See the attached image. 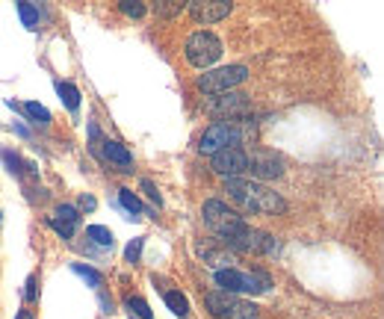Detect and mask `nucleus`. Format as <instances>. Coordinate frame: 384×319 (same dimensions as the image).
Segmentation results:
<instances>
[{"label":"nucleus","mask_w":384,"mask_h":319,"mask_svg":"<svg viewBox=\"0 0 384 319\" xmlns=\"http://www.w3.org/2000/svg\"><path fill=\"white\" fill-rule=\"evenodd\" d=\"M201 216H204V225L213 231L219 240H225V245H231V249H237V251L260 254V251H275L278 249V242L269 234L252 228L237 210H231V207L225 201H219V199L204 201Z\"/></svg>","instance_id":"1"},{"label":"nucleus","mask_w":384,"mask_h":319,"mask_svg":"<svg viewBox=\"0 0 384 319\" xmlns=\"http://www.w3.org/2000/svg\"><path fill=\"white\" fill-rule=\"evenodd\" d=\"M225 192L231 201H237L245 213H266L275 216L287 210V201L281 199L275 189L263 187L257 180H245V178H228L225 180Z\"/></svg>","instance_id":"2"},{"label":"nucleus","mask_w":384,"mask_h":319,"mask_svg":"<svg viewBox=\"0 0 384 319\" xmlns=\"http://www.w3.org/2000/svg\"><path fill=\"white\" fill-rule=\"evenodd\" d=\"M254 133V125L252 121H237V118H225V121H216V125H210L204 130L201 142H198V151L201 154H219L225 148H237L243 145Z\"/></svg>","instance_id":"3"},{"label":"nucleus","mask_w":384,"mask_h":319,"mask_svg":"<svg viewBox=\"0 0 384 319\" xmlns=\"http://www.w3.org/2000/svg\"><path fill=\"white\" fill-rule=\"evenodd\" d=\"M216 287L222 293H266L272 287V278L263 272H240V269H222L216 272Z\"/></svg>","instance_id":"4"},{"label":"nucleus","mask_w":384,"mask_h":319,"mask_svg":"<svg viewBox=\"0 0 384 319\" xmlns=\"http://www.w3.org/2000/svg\"><path fill=\"white\" fill-rule=\"evenodd\" d=\"M204 304L210 316L216 319H257V308L249 302H243L237 296H231V293H222V290H213L204 296Z\"/></svg>","instance_id":"5"},{"label":"nucleus","mask_w":384,"mask_h":319,"mask_svg":"<svg viewBox=\"0 0 384 319\" xmlns=\"http://www.w3.org/2000/svg\"><path fill=\"white\" fill-rule=\"evenodd\" d=\"M183 51H187L190 65L204 71L222 56V42H219V36H213L210 30H198L187 39V47H183Z\"/></svg>","instance_id":"6"},{"label":"nucleus","mask_w":384,"mask_h":319,"mask_svg":"<svg viewBox=\"0 0 384 319\" xmlns=\"http://www.w3.org/2000/svg\"><path fill=\"white\" fill-rule=\"evenodd\" d=\"M245 77H249V68L245 65H225L216 71H204L195 86H198V92H204V95H225L233 86H240Z\"/></svg>","instance_id":"7"},{"label":"nucleus","mask_w":384,"mask_h":319,"mask_svg":"<svg viewBox=\"0 0 384 319\" xmlns=\"http://www.w3.org/2000/svg\"><path fill=\"white\" fill-rule=\"evenodd\" d=\"M245 160H249V169L245 171H252V175L260 180H272V178L284 175V163H281V157H275V151L254 148L252 154H245Z\"/></svg>","instance_id":"8"},{"label":"nucleus","mask_w":384,"mask_h":319,"mask_svg":"<svg viewBox=\"0 0 384 319\" xmlns=\"http://www.w3.org/2000/svg\"><path fill=\"white\" fill-rule=\"evenodd\" d=\"M210 166H213L216 175L222 178H240L245 175V169H249V160H245V151L243 148H225V151H219L210 157Z\"/></svg>","instance_id":"9"},{"label":"nucleus","mask_w":384,"mask_h":319,"mask_svg":"<svg viewBox=\"0 0 384 319\" xmlns=\"http://www.w3.org/2000/svg\"><path fill=\"white\" fill-rule=\"evenodd\" d=\"M190 15L198 24H216V21H225L231 15V3L228 0H190Z\"/></svg>","instance_id":"10"},{"label":"nucleus","mask_w":384,"mask_h":319,"mask_svg":"<svg viewBox=\"0 0 384 319\" xmlns=\"http://www.w3.org/2000/svg\"><path fill=\"white\" fill-rule=\"evenodd\" d=\"M213 113H228V116H240V113H249V101L245 95H237V92H225L219 101L210 104Z\"/></svg>","instance_id":"11"},{"label":"nucleus","mask_w":384,"mask_h":319,"mask_svg":"<svg viewBox=\"0 0 384 319\" xmlns=\"http://www.w3.org/2000/svg\"><path fill=\"white\" fill-rule=\"evenodd\" d=\"M101 145H104V157L109 160V163H116L121 171H130L133 157H130V151L125 148V145L116 142V139H107V142H101Z\"/></svg>","instance_id":"12"},{"label":"nucleus","mask_w":384,"mask_h":319,"mask_svg":"<svg viewBox=\"0 0 384 319\" xmlns=\"http://www.w3.org/2000/svg\"><path fill=\"white\" fill-rule=\"evenodd\" d=\"M166 304H169V311L178 313V316H187V313H190V302H187V296H183V293H178V290H169V293H166Z\"/></svg>","instance_id":"13"},{"label":"nucleus","mask_w":384,"mask_h":319,"mask_svg":"<svg viewBox=\"0 0 384 319\" xmlns=\"http://www.w3.org/2000/svg\"><path fill=\"white\" fill-rule=\"evenodd\" d=\"M86 234H89V240H95L98 245H104V249H113V231L104 228V225H89L86 228Z\"/></svg>","instance_id":"14"},{"label":"nucleus","mask_w":384,"mask_h":319,"mask_svg":"<svg viewBox=\"0 0 384 319\" xmlns=\"http://www.w3.org/2000/svg\"><path fill=\"white\" fill-rule=\"evenodd\" d=\"M56 92H59V98L66 101L68 109H77V107H80V92H77V86L59 80V83H56Z\"/></svg>","instance_id":"15"},{"label":"nucleus","mask_w":384,"mask_h":319,"mask_svg":"<svg viewBox=\"0 0 384 319\" xmlns=\"http://www.w3.org/2000/svg\"><path fill=\"white\" fill-rule=\"evenodd\" d=\"M18 15L24 21V27H30V30L39 27V9H36L33 3H27V0H21L18 3Z\"/></svg>","instance_id":"16"},{"label":"nucleus","mask_w":384,"mask_h":319,"mask_svg":"<svg viewBox=\"0 0 384 319\" xmlns=\"http://www.w3.org/2000/svg\"><path fill=\"white\" fill-rule=\"evenodd\" d=\"M24 113H27L30 118H36V125H42V127L51 125V113H47L42 104H36V101H27V104H24Z\"/></svg>","instance_id":"17"},{"label":"nucleus","mask_w":384,"mask_h":319,"mask_svg":"<svg viewBox=\"0 0 384 319\" xmlns=\"http://www.w3.org/2000/svg\"><path fill=\"white\" fill-rule=\"evenodd\" d=\"M125 308H128L130 316H136V319H151V308H148V302L139 299V296H130V299L125 302Z\"/></svg>","instance_id":"18"},{"label":"nucleus","mask_w":384,"mask_h":319,"mask_svg":"<svg viewBox=\"0 0 384 319\" xmlns=\"http://www.w3.org/2000/svg\"><path fill=\"white\" fill-rule=\"evenodd\" d=\"M71 272H77L80 278H86L92 287H101L104 284V275L98 272V269H92V266H83V263H71Z\"/></svg>","instance_id":"19"},{"label":"nucleus","mask_w":384,"mask_h":319,"mask_svg":"<svg viewBox=\"0 0 384 319\" xmlns=\"http://www.w3.org/2000/svg\"><path fill=\"white\" fill-rule=\"evenodd\" d=\"M201 254L210 260V266H216V272H222V269H231V263H233V257L225 254V251H213V249H207V251H201Z\"/></svg>","instance_id":"20"},{"label":"nucleus","mask_w":384,"mask_h":319,"mask_svg":"<svg viewBox=\"0 0 384 319\" xmlns=\"http://www.w3.org/2000/svg\"><path fill=\"white\" fill-rule=\"evenodd\" d=\"M56 222H66V225H74V228H77V225H80V213H77V207H71V204H59V207H56Z\"/></svg>","instance_id":"21"},{"label":"nucleus","mask_w":384,"mask_h":319,"mask_svg":"<svg viewBox=\"0 0 384 319\" xmlns=\"http://www.w3.org/2000/svg\"><path fill=\"white\" fill-rule=\"evenodd\" d=\"M118 201H121V207H125V210H130V213H136V216H139V213H145L142 201L136 199V195H133L130 189H121V192H118Z\"/></svg>","instance_id":"22"},{"label":"nucleus","mask_w":384,"mask_h":319,"mask_svg":"<svg viewBox=\"0 0 384 319\" xmlns=\"http://www.w3.org/2000/svg\"><path fill=\"white\" fill-rule=\"evenodd\" d=\"M118 9L125 12V15H130V18H142L145 15V3H136V0H121Z\"/></svg>","instance_id":"23"},{"label":"nucleus","mask_w":384,"mask_h":319,"mask_svg":"<svg viewBox=\"0 0 384 319\" xmlns=\"http://www.w3.org/2000/svg\"><path fill=\"white\" fill-rule=\"evenodd\" d=\"M142 245H145V240H142V237H136V240L128 245V249H125V260H128V263H136V260H139Z\"/></svg>","instance_id":"24"},{"label":"nucleus","mask_w":384,"mask_h":319,"mask_svg":"<svg viewBox=\"0 0 384 319\" xmlns=\"http://www.w3.org/2000/svg\"><path fill=\"white\" fill-rule=\"evenodd\" d=\"M178 12H183V3H157V15H163V18H171Z\"/></svg>","instance_id":"25"},{"label":"nucleus","mask_w":384,"mask_h":319,"mask_svg":"<svg viewBox=\"0 0 384 319\" xmlns=\"http://www.w3.org/2000/svg\"><path fill=\"white\" fill-rule=\"evenodd\" d=\"M51 228L56 231V234H63V240L74 237V225H66V222H56V219H51Z\"/></svg>","instance_id":"26"},{"label":"nucleus","mask_w":384,"mask_h":319,"mask_svg":"<svg viewBox=\"0 0 384 319\" xmlns=\"http://www.w3.org/2000/svg\"><path fill=\"white\" fill-rule=\"evenodd\" d=\"M3 163L9 166V171H15V175H21V169H18V166H21V160H18L15 154H12V151H3Z\"/></svg>","instance_id":"27"},{"label":"nucleus","mask_w":384,"mask_h":319,"mask_svg":"<svg viewBox=\"0 0 384 319\" xmlns=\"http://www.w3.org/2000/svg\"><path fill=\"white\" fill-rule=\"evenodd\" d=\"M142 189L148 192V199H151V201H157V204H160V192H157V187H154V183H151V180H142Z\"/></svg>","instance_id":"28"},{"label":"nucleus","mask_w":384,"mask_h":319,"mask_svg":"<svg viewBox=\"0 0 384 319\" xmlns=\"http://www.w3.org/2000/svg\"><path fill=\"white\" fill-rule=\"evenodd\" d=\"M24 299H27V302H36V275L27 278V290H24Z\"/></svg>","instance_id":"29"},{"label":"nucleus","mask_w":384,"mask_h":319,"mask_svg":"<svg viewBox=\"0 0 384 319\" xmlns=\"http://www.w3.org/2000/svg\"><path fill=\"white\" fill-rule=\"evenodd\" d=\"M95 207H98V201L92 199V195H83L80 199V210H95Z\"/></svg>","instance_id":"30"},{"label":"nucleus","mask_w":384,"mask_h":319,"mask_svg":"<svg viewBox=\"0 0 384 319\" xmlns=\"http://www.w3.org/2000/svg\"><path fill=\"white\" fill-rule=\"evenodd\" d=\"M15 319H33V313H30V311H18Z\"/></svg>","instance_id":"31"}]
</instances>
